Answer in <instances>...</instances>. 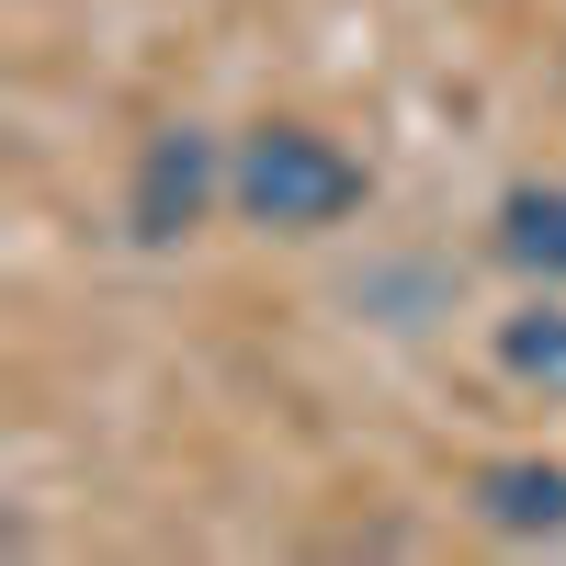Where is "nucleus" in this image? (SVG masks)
<instances>
[{"instance_id": "obj_1", "label": "nucleus", "mask_w": 566, "mask_h": 566, "mask_svg": "<svg viewBox=\"0 0 566 566\" xmlns=\"http://www.w3.org/2000/svg\"><path fill=\"white\" fill-rule=\"evenodd\" d=\"M227 205L261 239H328V227H352L374 205V170L328 125H250L227 148Z\"/></svg>"}, {"instance_id": "obj_4", "label": "nucleus", "mask_w": 566, "mask_h": 566, "mask_svg": "<svg viewBox=\"0 0 566 566\" xmlns=\"http://www.w3.org/2000/svg\"><path fill=\"white\" fill-rule=\"evenodd\" d=\"M499 261L533 272L544 295H566V181H522V193H499Z\"/></svg>"}, {"instance_id": "obj_5", "label": "nucleus", "mask_w": 566, "mask_h": 566, "mask_svg": "<svg viewBox=\"0 0 566 566\" xmlns=\"http://www.w3.org/2000/svg\"><path fill=\"white\" fill-rule=\"evenodd\" d=\"M499 374H510V386H522V397H544V408H566V306H510L499 317Z\"/></svg>"}, {"instance_id": "obj_2", "label": "nucleus", "mask_w": 566, "mask_h": 566, "mask_svg": "<svg viewBox=\"0 0 566 566\" xmlns=\"http://www.w3.org/2000/svg\"><path fill=\"white\" fill-rule=\"evenodd\" d=\"M216 205H227V148L205 125H159L136 148V170H125V239L136 250H181Z\"/></svg>"}, {"instance_id": "obj_3", "label": "nucleus", "mask_w": 566, "mask_h": 566, "mask_svg": "<svg viewBox=\"0 0 566 566\" xmlns=\"http://www.w3.org/2000/svg\"><path fill=\"white\" fill-rule=\"evenodd\" d=\"M464 510H476L499 544H566V464H544V453H499V464H476Z\"/></svg>"}]
</instances>
